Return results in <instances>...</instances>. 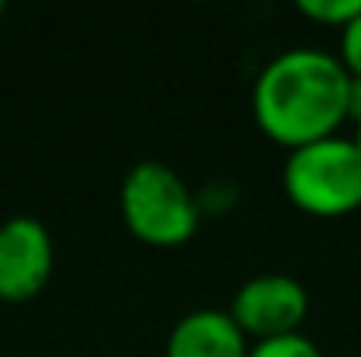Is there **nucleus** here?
Segmentation results:
<instances>
[{"label": "nucleus", "mask_w": 361, "mask_h": 357, "mask_svg": "<svg viewBox=\"0 0 361 357\" xmlns=\"http://www.w3.org/2000/svg\"><path fill=\"white\" fill-rule=\"evenodd\" d=\"M259 133L288 151L337 137L348 123V70L326 49H284L252 81Z\"/></svg>", "instance_id": "nucleus-1"}, {"label": "nucleus", "mask_w": 361, "mask_h": 357, "mask_svg": "<svg viewBox=\"0 0 361 357\" xmlns=\"http://www.w3.org/2000/svg\"><path fill=\"white\" fill-rule=\"evenodd\" d=\"M120 218L137 242L176 249L197 235L200 200L165 161H137L120 182Z\"/></svg>", "instance_id": "nucleus-2"}, {"label": "nucleus", "mask_w": 361, "mask_h": 357, "mask_svg": "<svg viewBox=\"0 0 361 357\" xmlns=\"http://www.w3.org/2000/svg\"><path fill=\"white\" fill-rule=\"evenodd\" d=\"M281 186L291 207L312 218H348L361 207V154L351 137H326L288 151Z\"/></svg>", "instance_id": "nucleus-3"}, {"label": "nucleus", "mask_w": 361, "mask_h": 357, "mask_svg": "<svg viewBox=\"0 0 361 357\" xmlns=\"http://www.w3.org/2000/svg\"><path fill=\"white\" fill-rule=\"evenodd\" d=\"M228 315L249 344L302 333L309 315V291L288 273H259L235 291Z\"/></svg>", "instance_id": "nucleus-4"}, {"label": "nucleus", "mask_w": 361, "mask_h": 357, "mask_svg": "<svg viewBox=\"0 0 361 357\" xmlns=\"http://www.w3.org/2000/svg\"><path fill=\"white\" fill-rule=\"evenodd\" d=\"M53 235L39 218L14 214L0 225V301L21 305L53 277Z\"/></svg>", "instance_id": "nucleus-5"}, {"label": "nucleus", "mask_w": 361, "mask_h": 357, "mask_svg": "<svg viewBox=\"0 0 361 357\" xmlns=\"http://www.w3.org/2000/svg\"><path fill=\"white\" fill-rule=\"evenodd\" d=\"M249 340L232 322L228 312L218 308H193L186 312L169 340H165V357H245Z\"/></svg>", "instance_id": "nucleus-6"}, {"label": "nucleus", "mask_w": 361, "mask_h": 357, "mask_svg": "<svg viewBox=\"0 0 361 357\" xmlns=\"http://www.w3.org/2000/svg\"><path fill=\"white\" fill-rule=\"evenodd\" d=\"M295 11L316 25H330V28H344L348 21H355L361 11V0H298Z\"/></svg>", "instance_id": "nucleus-7"}, {"label": "nucleus", "mask_w": 361, "mask_h": 357, "mask_svg": "<svg viewBox=\"0 0 361 357\" xmlns=\"http://www.w3.org/2000/svg\"><path fill=\"white\" fill-rule=\"evenodd\" d=\"M245 357H323V351L305 333H288V337L249 344V354Z\"/></svg>", "instance_id": "nucleus-8"}, {"label": "nucleus", "mask_w": 361, "mask_h": 357, "mask_svg": "<svg viewBox=\"0 0 361 357\" xmlns=\"http://www.w3.org/2000/svg\"><path fill=\"white\" fill-rule=\"evenodd\" d=\"M341 67L348 70V77H361V11L355 21H348L341 28V49H337Z\"/></svg>", "instance_id": "nucleus-9"}, {"label": "nucleus", "mask_w": 361, "mask_h": 357, "mask_svg": "<svg viewBox=\"0 0 361 357\" xmlns=\"http://www.w3.org/2000/svg\"><path fill=\"white\" fill-rule=\"evenodd\" d=\"M348 119L361 123V77H348Z\"/></svg>", "instance_id": "nucleus-10"}, {"label": "nucleus", "mask_w": 361, "mask_h": 357, "mask_svg": "<svg viewBox=\"0 0 361 357\" xmlns=\"http://www.w3.org/2000/svg\"><path fill=\"white\" fill-rule=\"evenodd\" d=\"M351 144L358 147V154H361V123H358V126H355V137H351Z\"/></svg>", "instance_id": "nucleus-11"}, {"label": "nucleus", "mask_w": 361, "mask_h": 357, "mask_svg": "<svg viewBox=\"0 0 361 357\" xmlns=\"http://www.w3.org/2000/svg\"><path fill=\"white\" fill-rule=\"evenodd\" d=\"M0 18H4V0H0Z\"/></svg>", "instance_id": "nucleus-12"}]
</instances>
